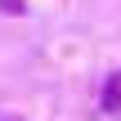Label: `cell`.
<instances>
[{"instance_id": "obj_1", "label": "cell", "mask_w": 121, "mask_h": 121, "mask_svg": "<svg viewBox=\"0 0 121 121\" xmlns=\"http://www.w3.org/2000/svg\"><path fill=\"white\" fill-rule=\"evenodd\" d=\"M103 108L121 117V72L112 76V81H108V85H103Z\"/></svg>"}, {"instance_id": "obj_2", "label": "cell", "mask_w": 121, "mask_h": 121, "mask_svg": "<svg viewBox=\"0 0 121 121\" xmlns=\"http://www.w3.org/2000/svg\"><path fill=\"white\" fill-rule=\"evenodd\" d=\"M0 9H4V13H22L27 4H22V0H0Z\"/></svg>"}]
</instances>
